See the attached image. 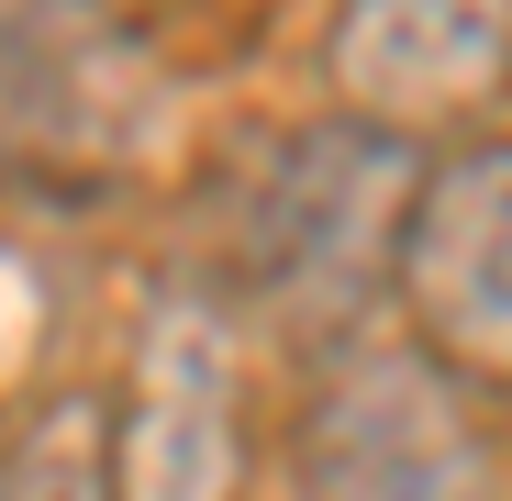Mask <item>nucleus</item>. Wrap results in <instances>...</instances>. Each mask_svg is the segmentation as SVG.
Instances as JSON below:
<instances>
[{
	"label": "nucleus",
	"mask_w": 512,
	"mask_h": 501,
	"mask_svg": "<svg viewBox=\"0 0 512 501\" xmlns=\"http://www.w3.org/2000/svg\"><path fill=\"white\" fill-rule=\"evenodd\" d=\"M101 446L112 501H256V334H234L190 279L156 290L101 401Z\"/></svg>",
	"instance_id": "20e7f679"
},
{
	"label": "nucleus",
	"mask_w": 512,
	"mask_h": 501,
	"mask_svg": "<svg viewBox=\"0 0 512 501\" xmlns=\"http://www.w3.org/2000/svg\"><path fill=\"white\" fill-rule=\"evenodd\" d=\"M268 501H512L501 401L446 379L401 334L323 346L279 446L256 457Z\"/></svg>",
	"instance_id": "f03ea898"
},
{
	"label": "nucleus",
	"mask_w": 512,
	"mask_h": 501,
	"mask_svg": "<svg viewBox=\"0 0 512 501\" xmlns=\"http://www.w3.org/2000/svg\"><path fill=\"white\" fill-rule=\"evenodd\" d=\"M390 312L401 346L512 412V134L479 123L423 145L390 234Z\"/></svg>",
	"instance_id": "39448f33"
},
{
	"label": "nucleus",
	"mask_w": 512,
	"mask_h": 501,
	"mask_svg": "<svg viewBox=\"0 0 512 501\" xmlns=\"http://www.w3.org/2000/svg\"><path fill=\"white\" fill-rule=\"evenodd\" d=\"M179 123V67L123 0H0V179L101 201Z\"/></svg>",
	"instance_id": "7ed1b4c3"
},
{
	"label": "nucleus",
	"mask_w": 512,
	"mask_h": 501,
	"mask_svg": "<svg viewBox=\"0 0 512 501\" xmlns=\"http://www.w3.org/2000/svg\"><path fill=\"white\" fill-rule=\"evenodd\" d=\"M0 501H112L101 390H45L0 424Z\"/></svg>",
	"instance_id": "0eeeda50"
},
{
	"label": "nucleus",
	"mask_w": 512,
	"mask_h": 501,
	"mask_svg": "<svg viewBox=\"0 0 512 501\" xmlns=\"http://www.w3.org/2000/svg\"><path fill=\"white\" fill-rule=\"evenodd\" d=\"M423 145L357 112H290L212 145L190 190V290L268 346H346L390 301V234Z\"/></svg>",
	"instance_id": "f257e3e1"
},
{
	"label": "nucleus",
	"mask_w": 512,
	"mask_h": 501,
	"mask_svg": "<svg viewBox=\"0 0 512 501\" xmlns=\"http://www.w3.org/2000/svg\"><path fill=\"white\" fill-rule=\"evenodd\" d=\"M323 90L401 145L479 134L512 101V0H334Z\"/></svg>",
	"instance_id": "423d86ee"
}]
</instances>
